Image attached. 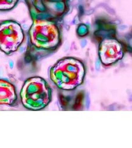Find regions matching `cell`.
<instances>
[{
	"instance_id": "cell-7",
	"label": "cell",
	"mask_w": 132,
	"mask_h": 148,
	"mask_svg": "<svg viewBox=\"0 0 132 148\" xmlns=\"http://www.w3.org/2000/svg\"><path fill=\"white\" fill-rule=\"evenodd\" d=\"M17 98L15 86L7 80L0 79V105L11 106Z\"/></svg>"
},
{
	"instance_id": "cell-1",
	"label": "cell",
	"mask_w": 132,
	"mask_h": 148,
	"mask_svg": "<svg viewBox=\"0 0 132 148\" xmlns=\"http://www.w3.org/2000/svg\"><path fill=\"white\" fill-rule=\"evenodd\" d=\"M29 30V40L25 60L31 63L38 61L57 49L61 44L58 25L53 21L32 20Z\"/></svg>"
},
{
	"instance_id": "cell-4",
	"label": "cell",
	"mask_w": 132,
	"mask_h": 148,
	"mask_svg": "<svg viewBox=\"0 0 132 148\" xmlns=\"http://www.w3.org/2000/svg\"><path fill=\"white\" fill-rule=\"evenodd\" d=\"M32 20L55 22L68 10L69 0H24Z\"/></svg>"
},
{
	"instance_id": "cell-5",
	"label": "cell",
	"mask_w": 132,
	"mask_h": 148,
	"mask_svg": "<svg viewBox=\"0 0 132 148\" xmlns=\"http://www.w3.org/2000/svg\"><path fill=\"white\" fill-rule=\"evenodd\" d=\"M24 40L21 25L14 21L0 23V49L7 55L17 51Z\"/></svg>"
},
{
	"instance_id": "cell-3",
	"label": "cell",
	"mask_w": 132,
	"mask_h": 148,
	"mask_svg": "<svg viewBox=\"0 0 132 148\" xmlns=\"http://www.w3.org/2000/svg\"><path fill=\"white\" fill-rule=\"evenodd\" d=\"M20 95L22 103L26 108L39 110L50 103L51 91L44 79L39 77H34L25 82Z\"/></svg>"
},
{
	"instance_id": "cell-6",
	"label": "cell",
	"mask_w": 132,
	"mask_h": 148,
	"mask_svg": "<svg viewBox=\"0 0 132 148\" xmlns=\"http://www.w3.org/2000/svg\"><path fill=\"white\" fill-rule=\"evenodd\" d=\"M124 45L116 38L109 37L103 39L99 46L100 61L105 66H110L123 58Z\"/></svg>"
},
{
	"instance_id": "cell-2",
	"label": "cell",
	"mask_w": 132,
	"mask_h": 148,
	"mask_svg": "<svg viewBox=\"0 0 132 148\" xmlns=\"http://www.w3.org/2000/svg\"><path fill=\"white\" fill-rule=\"evenodd\" d=\"M85 75V67L79 60L64 58L51 68V80L59 88L72 90L81 84Z\"/></svg>"
},
{
	"instance_id": "cell-8",
	"label": "cell",
	"mask_w": 132,
	"mask_h": 148,
	"mask_svg": "<svg viewBox=\"0 0 132 148\" xmlns=\"http://www.w3.org/2000/svg\"><path fill=\"white\" fill-rule=\"evenodd\" d=\"M19 0H0V11H9L15 8Z\"/></svg>"
}]
</instances>
